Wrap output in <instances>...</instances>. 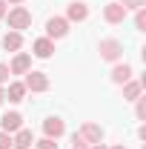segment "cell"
<instances>
[{"mask_svg": "<svg viewBox=\"0 0 146 149\" xmlns=\"http://www.w3.org/2000/svg\"><path fill=\"white\" fill-rule=\"evenodd\" d=\"M6 23H9L12 32H23V29L32 26V12H29L26 6H15V9L6 12Z\"/></svg>", "mask_w": 146, "mask_h": 149, "instance_id": "cell-1", "label": "cell"}, {"mask_svg": "<svg viewBox=\"0 0 146 149\" xmlns=\"http://www.w3.org/2000/svg\"><path fill=\"white\" fill-rule=\"evenodd\" d=\"M97 52L103 60H109V63H120V57H123V43L117 40V37H103L100 43H97Z\"/></svg>", "mask_w": 146, "mask_h": 149, "instance_id": "cell-2", "label": "cell"}, {"mask_svg": "<svg viewBox=\"0 0 146 149\" xmlns=\"http://www.w3.org/2000/svg\"><path fill=\"white\" fill-rule=\"evenodd\" d=\"M23 86H26V92H46L52 83H49V74H46V72L29 69V72H26V77H23Z\"/></svg>", "mask_w": 146, "mask_h": 149, "instance_id": "cell-3", "label": "cell"}, {"mask_svg": "<svg viewBox=\"0 0 146 149\" xmlns=\"http://www.w3.org/2000/svg\"><path fill=\"white\" fill-rule=\"evenodd\" d=\"M77 135L89 143V146H95V143H103V138H106V132H103V126H97V123H92V120H86V123H80V129H77Z\"/></svg>", "mask_w": 146, "mask_h": 149, "instance_id": "cell-4", "label": "cell"}, {"mask_svg": "<svg viewBox=\"0 0 146 149\" xmlns=\"http://www.w3.org/2000/svg\"><path fill=\"white\" fill-rule=\"evenodd\" d=\"M43 135L52 138V141L63 138V135H66V123H63V118H60V115H49V118L43 120Z\"/></svg>", "mask_w": 146, "mask_h": 149, "instance_id": "cell-5", "label": "cell"}, {"mask_svg": "<svg viewBox=\"0 0 146 149\" xmlns=\"http://www.w3.org/2000/svg\"><path fill=\"white\" fill-rule=\"evenodd\" d=\"M69 35V20L66 17H49L46 20V37L49 40H60Z\"/></svg>", "mask_w": 146, "mask_h": 149, "instance_id": "cell-6", "label": "cell"}, {"mask_svg": "<svg viewBox=\"0 0 146 149\" xmlns=\"http://www.w3.org/2000/svg\"><path fill=\"white\" fill-rule=\"evenodd\" d=\"M126 9H123V6H120V3H117V0H115V3H106V6H103V20H106V23H112V26H117V23H123V20H126Z\"/></svg>", "mask_w": 146, "mask_h": 149, "instance_id": "cell-7", "label": "cell"}, {"mask_svg": "<svg viewBox=\"0 0 146 149\" xmlns=\"http://www.w3.org/2000/svg\"><path fill=\"white\" fill-rule=\"evenodd\" d=\"M86 17H89V6H86L83 0H72L69 9H66V20H69V23H83Z\"/></svg>", "mask_w": 146, "mask_h": 149, "instance_id": "cell-8", "label": "cell"}, {"mask_svg": "<svg viewBox=\"0 0 146 149\" xmlns=\"http://www.w3.org/2000/svg\"><path fill=\"white\" fill-rule=\"evenodd\" d=\"M29 69H32V55L29 52H15L12 63H9V72L12 74H26Z\"/></svg>", "mask_w": 146, "mask_h": 149, "instance_id": "cell-9", "label": "cell"}, {"mask_svg": "<svg viewBox=\"0 0 146 149\" xmlns=\"http://www.w3.org/2000/svg\"><path fill=\"white\" fill-rule=\"evenodd\" d=\"M17 129H23V115H20V112H6V115L0 118V132L15 135Z\"/></svg>", "mask_w": 146, "mask_h": 149, "instance_id": "cell-10", "label": "cell"}, {"mask_svg": "<svg viewBox=\"0 0 146 149\" xmlns=\"http://www.w3.org/2000/svg\"><path fill=\"white\" fill-rule=\"evenodd\" d=\"M52 52H55V40H49V37H37L32 43V55L40 57V60H49Z\"/></svg>", "mask_w": 146, "mask_h": 149, "instance_id": "cell-11", "label": "cell"}, {"mask_svg": "<svg viewBox=\"0 0 146 149\" xmlns=\"http://www.w3.org/2000/svg\"><path fill=\"white\" fill-rule=\"evenodd\" d=\"M32 143H35V135H32V129H26V126L12 135V149H32Z\"/></svg>", "mask_w": 146, "mask_h": 149, "instance_id": "cell-12", "label": "cell"}, {"mask_svg": "<svg viewBox=\"0 0 146 149\" xmlns=\"http://www.w3.org/2000/svg\"><path fill=\"white\" fill-rule=\"evenodd\" d=\"M132 66L129 63H115V69H112V83H117V86H123L126 80H132Z\"/></svg>", "mask_w": 146, "mask_h": 149, "instance_id": "cell-13", "label": "cell"}, {"mask_svg": "<svg viewBox=\"0 0 146 149\" xmlns=\"http://www.w3.org/2000/svg\"><path fill=\"white\" fill-rule=\"evenodd\" d=\"M20 46H23V35L9 29V32L3 35V49H6V52H20Z\"/></svg>", "mask_w": 146, "mask_h": 149, "instance_id": "cell-14", "label": "cell"}, {"mask_svg": "<svg viewBox=\"0 0 146 149\" xmlns=\"http://www.w3.org/2000/svg\"><path fill=\"white\" fill-rule=\"evenodd\" d=\"M143 80H126L123 83V100H138L140 97V92H143Z\"/></svg>", "mask_w": 146, "mask_h": 149, "instance_id": "cell-15", "label": "cell"}, {"mask_svg": "<svg viewBox=\"0 0 146 149\" xmlns=\"http://www.w3.org/2000/svg\"><path fill=\"white\" fill-rule=\"evenodd\" d=\"M6 97H9L12 103H20V100L26 97V86H23V80H12L9 89H6Z\"/></svg>", "mask_w": 146, "mask_h": 149, "instance_id": "cell-16", "label": "cell"}, {"mask_svg": "<svg viewBox=\"0 0 146 149\" xmlns=\"http://www.w3.org/2000/svg\"><path fill=\"white\" fill-rule=\"evenodd\" d=\"M135 29H138V32H143V29H146V6H143V9H138V15H135Z\"/></svg>", "mask_w": 146, "mask_h": 149, "instance_id": "cell-17", "label": "cell"}, {"mask_svg": "<svg viewBox=\"0 0 146 149\" xmlns=\"http://www.w3.org/2000/svg\"><path fill=\"white\" fill-rule=\"evenodd\" d=\"M32 146H35V149H57V141H52V138H40V141H35Z\"/></svg>", "mask_w": 146, "mask_h": 149, "instance_id": "cell-18", "label": "cell"}, {"mask_svg": "<svg viewBox=\"0 0 146 149\" xmlns=\"http://www.w3.org/2000/svg\"><path fill=\"white\" fill-rule=\"evenodd\" d=\"M117 3H120V6H123V9H135V12H138V9H143L146 6V0H117Z\"/></svg>", "mask_w": 146, "mask_h": 149, "instance_id": "cell-19", "label": "cell"}, {"mask_svg": "<svg viewBox=\"0 0 146 149\" xmlns=\"http://www.w3.org/2000/svg\"><path fill=\"white\" fill-rule=\"evenodd\" d=\"M135 115H138V120H143V118H146V97H138V106H135Z\"/></svg>", "mask_w": 146, "mask_h": 149, "instance_id": "cell-20", "label": "cell"}, {"mask_svg": "<svg viewBox=\"0 0 146 149\" xmlns=\"http://www.w3.org/2000/svg\"><path fill=\"white\" fill-rule=\"evenodd\" d=\"M72 149H89V143H86V141L74 132V135H72Z\"/></svg>", "mask_w": 146, "mask_h": 149, "instance_id": "cell-21", "label": "cell"}, {"mask_svg": "<svg viewBox=\"0 0 146 149\" xmlns=\"http://www.w3.org/2000/svg\"><path fill=\"white\" fill-rule=\"evenodd\" d=\"M0 149H12V135L9 132H0Z\"/></svg>", "mask_w": 146, "mask_h": 149, "instance_id": "cell-22", "label": "cell"}, {"mask_svg": "<svg viewBox=\"0 0 146 149\" xmlns=\"http://www.w3.org/2000/svg\"><path fill=\"white\" fill-rule=\"evenodd\" d=\"M9 66H6V63H0V86H6V83H9Z\"/></svg>", "mask_w": 146, "mask_h": 149, "instance_id": "cell-23", "label": "cell"}, {"mask_svg": "<svg viewBox=\"0 0 146 149\" xmlns=\"http://www.w3.org/2000/svg\"><path fill=\"white\" fill-rule=\"evenodd\" d=\"M6 12H9V6H6V0H0V17H6Z\"/></svg>", "mask_w": 146, "mask_h": 149, "instance_id": "cell-24", "label": "cell"}, {"mask_svg": "<svg viewBox=\"0 0 146 149\" xmlns=\"http://www.w3.org/2000/svg\"><path fill=\"white\" fill-rule=\"evenodd\" d=\"M20 3H26V0H6V6H20Z\"/></svg>", "mask_w": 146, "mask_h": 149, "instance_id": "cell-25", "label": "cell"}, {"mask_svg": "<svg viewBox=\"0 0 146 149\" xmlns=\"http://www.w3.org/2000/svg\"><path fill=\"white\" fill-rule=\"evenodd\" d=\"M89 149H109L106 143H95V146H89Z\"/></svg>", "mask_w": 146, "mask_h": 149, "instance_id": "cell-26", "label": "cell"}, {"mask_svg": "<svg viewBox=\"0 0 146 149\" xmlns=\"http://www.w3.org/2000/svg\"><path fill=\"white\" fill-rule=\"evenodd\" d=\"M3 100H6V89L0 86V103H3Z\"/></svg>", "mask_w": 146, "mask_h": 149, "instance_id": "cell-27", "label": "cell"}, {"mask_svg": "<svg viewBox=\"0 0 146 149\" xmlns=\"http://www.w3.org/2000/svg\"><path fill=\"white\" fill-rule=\"evenodd\" d=\"M109 149H126V146H123V143H115V146H109Z\"/></svg>", "mask_w": 146, "mask_h": 149, "instance_id": "cell-28", "label": "cell"}]
</instances>
